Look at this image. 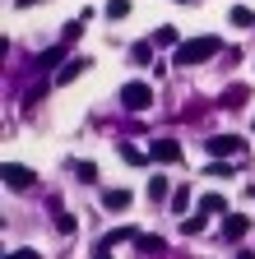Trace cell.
Listing matches in <instances>:
<instances>
[{"instance_id":"e0dca14e","label":"cell","mask_w":255,"mask_h":259,"mask_svg":"<svg viewBox=\"0 0 255 259\" xmlns=\"http://www.w3.org/2000/svg\"><path fill=\"white\" fill-rule=\"evenodd\" d=\"M102 14H107V19H125V14H130V0H107Z\"/></svg>"},{"instance_id":"44dd1931","label":"cell","mask_w":255,"mask_h":259,"mask_svg":"<svg viewBox=\"0 0 255 259\" xmlns=\"http://www.w3.org/2000/svg\"><path fill=\"white\" fill-rule=\"evenodd\" d=\"M121 157L130 162V167H144V162H149V157H144V153H139L135 144H121Z\"/></svg>"},{"instance_id":"603a6c76","label":"cell","mask_w":255,"mask_h":259,"mask_svg":"<svg viewBox=\"0 0 255 259\" xmlns=\"http://www.w3.org/2000/svg\"><path fill=\"white\" fill-rule=\"evenodd\" d=\"M79 32H84V19H75V23H65V32H60V42H65V47H70V42L79 37Z\"/></svg>"},{"instance_id":"4316f807","label":"cell","mask_w":255,"mask_h":259,"mask_svg":"<svg viewBox=\"0 0 255 259\" xmlns=\"http://www.w3.org/2000/svg\"><path fill=\"white\" fill-rule=\"evenodd\" d=\"M237 259H255V254H250V250H241V254H237Z\"/></svg>"},{"instance_id":"277c9868","label":"cell","mask_w":255,"mask_h":259,"mask_svg":"<svg viewBox=\"0 0 255 259\" xmlns=\"http://www.w3.org/2000/svg\"><path fill=\"white\" fill-rule=\"evenodd\" d=\"M38 176H33V167H23V162H5V185L10 190H28Z\"/></svg>"},{"instance_id":"ffe728a7","label":"cell","mask_w":255,"mask_h":259,"mask_svg":"<svg viewBox=\"0 0 255 259\" xmlns=\"http://www.w3.org/2000/svg\"><path fill=\"white\" fill-rule=\"evenodd\" d=\"M135 236H139L135 227H116V232H112V236H107L102 245H121V241H135Z\"/></svg>"},{"instance_id":"7402d4cb","label":"cell","mask_w":255,"mask_h":259,"mask_svg":"<svg viewBox=\"0 0 255 259\" xmlns=\"http://www.w3.org/2000/svg\"><path fill=\"white\" fill-rule=\"evenodd\" d=\"M75 176L88 185V181H98V167H93V162H75Z\"/></svg>"},{"instance_id":"ac0fdd59","label":"cell","mask_w":255,"mask_h":259,"mask_svg":"<svg viewBox=\"0 0 255 259\" xmlns=\"http://www.w3.org/2000/svg\"><path fill=\"white\" fill-rule=\"evenodd\" d=\"M200 208H204V213H228V199H223V194H204Z\"/></svg>"},{"instance_id":"52a82bcc","label":"cell","mask_w":255,"mask_h":259,"mask_svg":"<svg viewBox=\"0 0 255 259\" xmlns=\"http://www.w3.org/2000/svg\"><path fill=\"white\" fill-rule=\"evenodd\" d=\"M250 232V218L246 213H228V222H223V236H228V241H241Z\"/></svg>"},{"instance_id":"4fadbf2b","label":"cell","mask_w":255,"mask_h":259,"mask_svg":"<svg viewBox=\"0 0 255 259\" xmlns=\"http://www.w3.org/2000/svg\"><path fill=\"white\" fill-rule=\"evenodd\" d=\"M228 23H232V28H241V32H246V28H250V23H255V10H246V5H237V10H232V14H228Z\"/></svg>"},{"instance_id":"5b68a950","label":"cell","mask_w":255,"mask_h":259,"mask_svg":"<svg viewBox=\"0 0 255 259\" xmlns=\"http://www.w3.org/2000/svg\"><path fill=\"white\" fill-rule=\"evenodd\" d=\"M149 157H153V162H176V157H181V144H176V139H153V144H149Z\"/></svg>"},{"instance_id":"2e32d148","label":"cell","mask_w":255,"mask_h":259,"mask_svg":"<svg viewBox=\"0 0 255 259\" xmlns=\"http://www.w3.org/2000/svg\"><path fill=\"white\" fill-rule=\"evenodd\" d=\"M130 60H135V65H149V60H153V42H135V47H130Z\"/></svg>"},{"instance_id":"5bb4252c","label":"cell","mask_w":255,"mask_h":259,"mask_svg":"<svg viewBox=\"0 0 255 259\" xmlns=\"http://www.w3.org/2000/svg\"><path fill=\"white\" fill-rule=\"evenodd\" d=\"M153 47H181L176 28H172V23H167V28H158V32H153Z\"/></svg>"},{"instance_id":"9c48e42d","label":"cell","mask_w":255,"mask_h":259,"mask_svg":"<svg viewBox=\"0 0 255 259\" xmlns=\"http://www.w3.org/2000/svg\"><path fill=\"white\" fill-rule=\"evenodd\" d=\"M60 60H65V42H56V47H47V51L38 56V65H42V70H56Z\"/></svg>"},{"instance_id":"7c38bea8","label":"cell","mask_w":255,"mask_h":259,"mask_svg":"<svg viewBox=\"0 0 255 259\" xmlns=\"http://www.w3.org/2000/svg\"><path fill=\"white\" fill-rule=\"evenodd\" d=\"M209 218H213V213H204V208H200L195 218H186V222H181V232H186V236H200V232H204V222H209Z\"/></svg>"},{"instance_id":"83f0119b","label":"cell","mask_w":255,"mask_h":259,"mask_svg":"<svg viewBox=\"0 0 255 259\" xmlns=\"http://www.w3.org/2000/svg\"><path fill=\"white\" fill-rule=\"evenodd\" d=\"M181 5H195V0H181Z\"/></svg>"},{"instance_id":"8992f818","label":"cell","mask_w":255,"mask_h":259,"mask_svg":"<svg viewBox=\"0 0 255 259\" xmlns=\"http://www.w3.org/2000/svg\"><path fill=\"white\" fill-rule=\"evenodd\" d=\"M88 65L93 60H84V56H75V60H65V65H60V70H56V83H75L84 70H88Z\"/></svg>"},{"instance_id":"3957f363","label":"cell","mask_w":255,"mask_h":259,"mask_svg":"<svg viewBox=\"0 0 255 259\" xmlns=\"http://www.w3.org/2000/svg\"><path fill=\"white\" fill-rule=\"evenodd\" d=\"M121 107L125 111H149L153 107V88L149 83H125L121 88Z\"/></svg>"},{"instance_id":"d4e9b609","label":"cell","mask_w":255,"mask_h":259,"mask_svg":"<svg viewBox=\"0 0 255 259\" xmlns=\"http://www.w3.org/2000/svg\"><path fill=\"white\" fill-rule=\"evenodd\" d=\"M5 259H38V250H14V254H5Z\"/></svg>"},{"instance_id":"7a4b0ae2","label":"cell","mask_w":255,"mask_h":259,"mask_svg":"<svg viewBox=\"0 0 255 259\" xmlns=\"http://www.w3.org/2000/svg\"><path fill=\"white\" fill-rule=\"evenodd\" d=\"M204 153L209 157H232V153H246V139L241 135H209L204 139Z\"/></svg>"},{"instance_id":"30bf717a","label":"cell","mask_w":255,"mask_h":259,"mask_svg":"<svg viewBox=\"0 0 255 259\" xmlns=\"http://www.w3.org/2000/svg\"><path fill=\"white\" fill-rule=\"evenodd\" d=\"M246 97H250V88L246 83H232L228 93H223V107H246Z\"/></svg>"},{"instance_id":"ba28073f","label":"cell","mask_w":255,"mask_h":259,"mask_svg":"<svg viewBox=\"0 0 255 259\" xmlns=\"http://www.w3.org/2000/svg\"><path fill=\"white\" fill-rule=\"evenodd\" d=\"M102 208L107 213H125L130 208V190H102Z\"/></svg>"},{"instance_id":"d6986e66","label":"cell","mask_w":255,"mask_h":259,"mask_svg":"<svg viewBox=\"0 0 255 259\" xmlns=\"http://www.w3.org/2000/svg\"><path fill=\"white\" fill-rule=\"evenodd\" d=\"M204 176H218V181H223V176H232V167H228V157H213L209 167H204Z\"/></svg>"},{"instance_id":"cb8c5ba5","label":"cell","mask_w":255,"mask_h":259,"mask_svg":"<svg viewBox=\"0 0 255 259\" xmlns=\"http://www.w3.org/2000/svg\"><path fill=\"white\" fill-rule=\"evenodd\" d=\"M172 204H176V213L190 204V190H186V185H181V190H172Z\"/></svg>"},{"instance_id":"6da1fadb","label":"cell","mask_w":255,"mask_h":259,"mask_svg":"<svg viewBox=\"0 0 255 259\" xmlns=\"http://www.w3.org/2000/svg\"><path fill=\"white\" fill-rule=\"evenodd\" d=\"M223 51V42L218 37H190V42H181L176 47V65H204L209 56H218Z\"/></svg>"},{"instance_id":"9a60e30c","label":"cell","mask_w":255,"mask_h":259,"mask_svg":"<svg viewBox=\"0 0 255 259\" xmlns=\"http://www.w3.org/2000/svg\"><path fill=\"white\" fill-rule=\"evenodd\" d=\"M51 222H56V232H75V218H70V213H60L56 199H51Z\"/></svg>"},{"instance_id":"8fae6325","label":"cell","mask_w":255,"mask_h":259,"mask_svg":"<svg viewBox=\"0 0 255 259\" xmlns=\"http://www.w3.org/2000/svg\"><path fill=\"white\" fill-rule=\"evenodd\" d=\"M167 190H172V185H167V176L158 171V176L149 181V199H153V204H163V199H167Z\"/></svg>"},{"instance_id":"484cf974","label":"cell","mask_w":255,"mask_h":259,"mask_svg":"<svg viewBox=\"0 0 255 259\" xmlns=\"http://www.w3.org/2000/svg\"><path fill=\"white\" fill-rule=\"evenodd\" d=\"M93 259H112V245H98V250H93Z\"/></svg>"}]
</instances>
